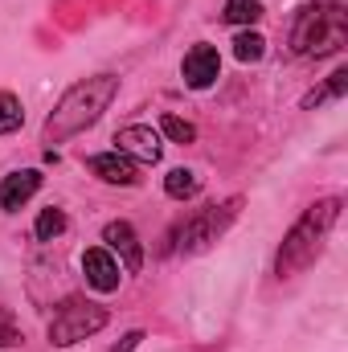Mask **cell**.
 I'll use <instances>...</instances> for the list:
<instances>
[{"label":"cell","instance_id":"cell-1","mask_svg":"<svg viewBox=\"0 0 348 352\" xmlns=\"http://www.w3.org/2000/svg\"><path fill=\"white\" fill-rule=\"evenodd\" d=\"M119 94V78L115 74H94L87 82H74L58 98V107L45 119V144H66L70 135L87 131L102 119V111L111 107V98Z\"/></svg>","mask_w":348,"mask_h":352},{"label":"cell","instance_id":"cell-2","mask_svg":"<svg viewBox=\"0 0 348 352\" xmlns=\"http://www.w3.org/2000/svg\"><path fill=\"white\" fill-rule=\"evenodd\" d=\"M336 217H340V197L316 201L291 226V234L283 238L279 258H274V274L279 278H291V274H299V270H307V266L316 263L320 250H324V242H328V234H332V226H336Z\"/></svg>","mask_w":348,"mask_h":352},{"label":"cell","instance_id":"cell-3","mask_svg":"<svg viewBox=\"0 0 348 352\" xmlns=\"http://www.w3.org/2000/svg\"><path fill=\"white\" fill-rule=\"evenodd\" d=\"M345 33H348V12L336 0H320V4H307L295 16L291 50L299 58H324V54H336L345 45Z\"/></svg>","mask_w":348,"mask_h":352},{"label":"cell","instance_id":"cell-4","mask_svg":"<svg viewBox=\"0 0 348 352\" xmlns=\"http://www.w3.org/2000/svg\"><path fill=\"white\" fill-rule=\"evenodd\" d=\"M98 328H107V311L98 303H87V299H70L58 307V316L50 320V344L66 349V344H78L94 336Z\"/></svg>","mask_w":348,"mask_h":352},{"label":"cell","instance_id":"cell-5","mask_svg":"<svg viewBox=\"0 0 348 352\" xmlns=\"http://www.w3.org/2000/svg\"><path fill=\"white\" fill-rule=\"evenodd\" d=\"M238 197L234 201H226V205H213V209H205V213H197L184 230H180V250H201V246H209V242H217V234L234 221V213H238Z\"/></svg>","mask_w":348,"mask_h":352},{"label":"cell","instance_id":"cell-6","mask_svg":"<svg viewBox=\"0 0 348 352\" xmlns=\"http://www.w3.org/2000/svg\"><path fill=\"white\" fill-rule=\"evenodd\" d=\"M115 152H123V156H135V160H144V164H156L160 160V135L152 131V127H144V123H131V127H123L119 135H115Z\"/></svg>","mask_w":348,"mask_h":352},{"label":"cell","instance_id":"cell-7","mask_svg":"<svg viewBox=\"0 0 348 352\" xmlns=\"http://www.w3.org/2000/svg\"><path fill=\"white\" fill-rule=\"evenodd\" d=\"M184 82L193 90H205L217 82V70H221V58H217V50L213 45H193L188 54H184Z\"/></svg>","mask_w":348,"mask_h":352},{"label":"cell","instance_id":"cell-8","mask_svg":"<svg viewBox=\"0 0 348 352\" xmlns=\"http://www.w3.org/2000/svg\"><path fill=\"white\" fill-rule=\"evenodd\" d=\"M87 168L98 180H107V184H140V168H135V160L131 156H123V152H98V156H90Z\"/></svg>","mask_w":348,"mask_h":352},{"label":"cell","instance_id":"cell-9","mask_svg":"<svg viewBox=\"0 0 348 352\" xmlns=\"http://www.w3.org/2000/svg\"><path fill=\"white\" fill-rule=\"evenodd\" d=\"M102 242H107L111 250H119V254H123L127 274H135V270L144 266V246H140V238H135V230H131L127 221H111V226L102 230Z\"/></svg>","mask_w":348,"mask_h":352},{"label":"cell","instance_id":"cell-10","mask_svg":"<svg viewBox=\"0 0 348 352\" xmlns=\"http://www.w3.org/2000/svg\"><path fill=\"white\" fill-rule=\"evenodd\" d=\"M83 270H87V283L94 291H102V295L119 287V263H115L102 246H94V250L83 254Z\"/></svg>","mask_w":348,"mask_h":352},{"label":"cell","instance_id":"cell-11","mask_svg":"<svg viewBox=\"0 0 348 352\" xmlns=\"http://www.w3.org/2000/svg\"><path fill=\"white\" fill-rule=\"evenodd\" d=\"M37 188H41V173H37V168L4 176V184H0V209H21Z\"/></svg>","mask_w":348,"mask_h":352},{"label":"cell","instance_id":"cell-12","mask_svg":"<svg viewBox=\"0 0 348 352\" xmlns=\"http://www.w3.org/2000/svg\"><path fill=\"white\" fill-rule=\"evenodd\" d=\"M201 188V176L193 173V168H173V173L164 176V192L176 197V201H184V197H193Z\"/></svg>","mask_w":348,"mask_h":352},{"label":"cell","instance_id":"cell-13","mask_svg":"<svg viewBox=\"0 0 348 352\" xmlns=\"http://www.w3.org/2000/svg\"><path fill=\"white\" fill-rule=\"evenodd\" d=\"M230 25H259L262 21V4L259 0H226V12H221Z\"/></svg>","mask_w":348,"mask_h":352},{"label":"cell","instance_id":"cell-14","mask_svg":"<svg viewBox=\"0 0 348 352\" xmlns=\"http://www.w3.org/2000/svg\"><path fill=\"white\" fill-rule=\"evenodd\" d=\"M25 123V111H21V98L0 90V135H12L17 127Z\"/></svg>","mask_w":348,"mask_h":352},{"label":"cell","instance_id":"cell-15","mask_svg":"<svg viewBox=\"0 0 348 352\" xmlns=\"http://www.w3.org/2000/svg\"><path fill=\"white\" fill-rule=\"evenodd\" d=\"M62 230H66V213H62V209H41V217H37V238H41V242H54Z\"/></svg>","mask_w":348,"mask_h":352},{"label":"cell","instance_id":"cell-16","mask_svg":"<svg viewBox=\"0 0 348 352\" xmlns=\"http://www.w3.org/2000/svg\"><path fill=\"white\" fill-rule=\"evenodd\" d=\"M262 50H266V41H262V33H238V41H234V54H238V62H259Z\"/></svg>","mask_w":348,"mask_h":352},{"label":"cell","instance_id":"cell-17","mask_svg":"<svg viewBox=\"0 0 348 352\" xmlns=\"http://www.w3.org/2000/svg\"><path fill=\"white\" fill-rule=\"evenodd\" d=\"M160 127H164V135H168L173 144H193V140H197V127H193L188 119H176V115H164V119H160Z\"/></svg>","mask_w":348,"mask_h":352},{"label":"cell","instance_id":"cell-18","mask_svg":"<svg viewBox=\"0 0 348 352\" xmlns=\"http://www.w3.org/2000/svg\"><path fill=\"white\" fill-rule=\"evenodd\" d=\"M12 344H21V328H17L12 311L0 307V349H12Z\"/></svg>","mask_w":348,"mask_h":352},{"label":"cell","instance_id":"cell-19","mask_svg":"<svg viewBox=\"0 0 348 352\" xmlns=\"http://www.w3.org/2000/svg\"><path fill=\"white\" fill-rule=\"evenodd\" d=\"M345 90H348V70H336L324 94H328V98H345Z\"/></svg>","mask_w":348,"mask_h":352},{"label":"cell","instance_id":"cell-20","mask_svg":"<svg viewBox=\"0 0 348 352\" xmlns=\"http://www.w3.org/2000/svg\"><path fill=\"white\" fill-rule=\"evenodd\" d=\"M140 340H144V332H127V336H123L111 352H131V349H140Z\"/></svg>","mask_w":348,"mask_h":352}]
</instances>
